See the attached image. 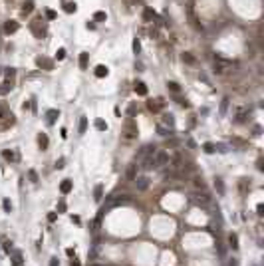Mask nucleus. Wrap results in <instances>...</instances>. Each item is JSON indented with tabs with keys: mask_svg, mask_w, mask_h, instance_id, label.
I'll return each instance as SVG.
<instances>
[{
	"mask_svg": "<svg viewBox=\"0 0 264 266\" xmlns=\"http://www.w3.org/2000/svg\"><path fill=\"white\" fill-rule=\"evenodd\" d=\"M167 161H169V155H167L165 151H155V155H153V169H161L163 165H167Z\"/></svg>",
	"mask_w": 264,
	"mask_h": 266,
	"instance_id": "obj_1",
	"label": "nucleus"
},
{
	"mask_svg": "<svg viewBox=\"0 0 264 266\" xmlns=\"http://www.w3.org/2000/svg\"><path fill=\"white\" fill-rule=\"evenodd\" d=\"M135 135H137V127H135V123L129 119V121L125 123V133H123V137H125V139H133Z\"/></svg>",
	"mask_w": 264,
	"mask_h": 266,
	"instance_id": "obj_2",
	"label": "nucleus"
},
{
	"mask_svg": "<svg viewBox=\"0 0 264 266\" xmlns=\"http://www.w3.org/2000/svg\"><path fill=\"white\" fill-rule=\"evenodd\" d=\"M135 181V185H137V191H147L149 189V177H137V179H133Z\"/></svg>",
	"mask_w": 264,
	"mask_h": 266,
	"instance_id": "obj_3",
	"label": "nucleus"
},
{
	"mask_svg": "<svg viewBox=\"0 0 264 266\" xmlns=\"http://www.w3.org/2000/svg\"><path fill=\"white\" fill-rule=\"evenodd\" d=\"M228 66H231V64H228L226 60H222V58H219V56L215 58V68H217V72H219V74H222V72H224Z\"/></svg>",
	"mask_w": 264,
	"mask_h": 266,
	"instance_id": "obj_4",
	"label": "nucleus"
},
{
	"mask_svg": "<svg viewBox=\"0 0 264 266\" xmlns=\"http://www.w3.org/2000/svg\"><path fill=\"white\" fill-rule=\"evenodd\" d=\"M16 30H18V22L10 20V22H6V24H4V32H6V34H14Z\"/></svg>",
	"mask_w": 264,
	"mask_h": 266,
	"instance_id": "obj_5",
	"label": "nucleus"
},
{
	"mask_svg": "<svg viewBox=\"0 0 264 266\" xmlns=\"http://www.w3.org/2000/svg\"><path fill=\"white\" fill-rule=\"evenodd\" d=\"M135 93L137 95H147V86L143 81H135Z\"/></svg>",
	"mask_w": 264,
	"mask_h": 266,
	"instance_id": "obj_6",
	"label": "nucleus"
},
{
	"mask_svg": "<svg viewBox=\"0 0 264 266\" xmlns=\"http://www.w3.org/2000/svg\"><path fill=\"white\" fill-rule=\"evenodd\" d=\"M38 145H40L42 151L48 149V135H46V133H40V135H38Z\"/></svg>",
	"mask_w": 264,
	"mask_h": 266,
	"instance_id": "obj_7",
	"label": "nucleus"
},
{
	"mask_svg": "<svg viewBox=\"0 0 264 266\" xmlns=\"http://www.w3.org/2000/svg\"><path fill=\"white\" fill-rule=\"evenodd\" d=\"M60 191H62L64 195H68V193L72 191V181H70V179H64L62 185H60Z\"/></svg>",
	"mask_w": 264,
	"mask_h": 266,
	"instance_id": "obj_8",
	"label": "nucleus"
},
{
	"mask_svg": "<svg viewBox=\"0 0 264 266\" xmlns=\"http://www.w3.org/2000/svg\"><path fill=\"white\" fill-rule=\"evenodd\" d=\"M93 74H95V78H105V76L109 74V70H107L105 66H98V68H95V72H93Z\"/></svg>",
	"mask_w": 264,
	"mask_h": 266,
	"instance_id": "obj_9",
	"label": "nucleus"
},
{
	"mask_svg": "<svg viewBox=\"0 0 264 266\" xmlns=\"http://www.w3.org/2000/svg\"><path fill=\"white\" fill-rule=\"evenodd\" d=\"M46 115H48V123L52 125V123L56 121V117H60V111H58V109H48Z\"/></svg>",
	"mask_w": 264,
	"mask_h": 266,
	"instance_id": "obj_10",
	"label": "nucleus"
},
{
	"mask_svg": "<svg viewBox=\"0 0 264 266\" xmlns=\"http://www.w3.org/2000/svg\"><path fill=\"white\" fill-rule=\"evenodd\" d=\"M101 197H103V187H101V185H98V187L93 189V201H95V203H99V201H101Z\"/></svg>",
	"mask_w": 264,
	"mask_h": 266,
	"instance_id": "obj_11",
	"label": "nucleus"
},
{
	"mask_svg": "<svg viewBox=\"0 0 264 266\" xmlns=\"http://www.w3.org/2000/svg\"><path fill=\"white\" fill-rule=\"evenodd\" d=\"M246 115H248V109H246V107L238 109V111H236V121H244V119H246Z\"/></svg>",
	"mask_w": 264,
	"mask_h": 266,
	"instance_id": "obj_12",
	"label": "nucleus"
},
{
	"mask_svg": "<svg viewBox=\"0 0 264 266\" xmlns=\"http://www.w3.org/2000/svg\"><path fill=\"white\" fill-rule=\"evenodd\" d=\"M79 68L81 70H86L88 68V54L84 52V54H79Z\"/></svg>",
	"mask_w": 264,
	"mask_h": 266,
	"instance_id": "obj_13",
	"label": "nucleus"
},
{
	"mask_svg": "<svg viewBox=\"0 0 264 266\" xmlns=\"http://www.w3.org/2000/svg\"><path fill=\"white\" fill-rule=\"evenodd\" d=\"M12 264H14V266L22 264V254H20V252H14V256H12Z\"/></svg>",
	"mask_w": 264,
	"mask_h": 266,
	"instance_id": "obj_14",
	"label": "nucleus"
},
{
	"mask_svg": "<svg viewBox=\"0 0 264 266\" xmlns=\"http://www.w3.org/2000/svg\"><path fill=\"white\" fill-rule=\"evenodd\" d=\"M64 10H66L68 14L76 12V2H66V4H64Z\"/></svg>",
	"mask_w": 264,
	"mask_h": 266,
	"instance_id": "obj_15",
	"label": "nucleus"
},
{
	"mask_svg": "<svg viewBox=\"0 0 264 266\" xmlns=\"http://www.w3.org/2000/svg\"><path fill=\"white\" fill-rule=\"evenodd\" d=\"M95 129H98V131H105V129H107V123L103 121V119H98V121H95Z\"/></svg>",
	"mask_w": 264,
	"mask_h": 266,
	"instance_id": "obj_16",
	"label": "nucleus"
},
{
	"mask_svg": "<svg viewBox=\"0 0 264 266\" xmlns=\"http://www.w3.org/2000/svg\"><path fill=\"white\" fill-rule=\"evenodd\" d=\"M226 109H228V97H224V100L220 101V115H224Z\"/></svg>",
	"mask_w": 264,
	"mask_h": 266,
	"instance_id": "obj_17",
	"label": "nucleus"
},
{
	"mask_svg": "<svg viewBox=\"0 0 264 266\" xmlns=\"http://www.w3.org/2000/svg\"><path fill=\"white\" fill-rule=\"evenodd\" d=\"M10 88H12L10 81H4V84H2V88H0V93H2V95H6V93L10 91Z\"/></svg>",
	"mask_w": 264,
	"mask_h": 266,
	"instance_id": "obj_18",
	"label": "nucleus"
},
{
	"mask_svg": "<svg viewBox=\"0 0 264 266\" xmlns=\"http://www.w3.org/2000/svg\"><path fill=\"white\" fill-rule=\"evenodd\" d=\"M86 129H88V119L79 117V133H86Z\"/></svg>",
	"mask_w": 264,
	"mask_h": 266,
	"instance_id": "obj_19",
	"label": "nucleus"
},
{
	"mask_svg": "<svg viewBox=\"0 0 264 266\" xmlns=\"http://www.w3.org/2000/svg\"><path fill=\"white\" fill-rule=\"evenodd\" d=\"M228 242H231L232 248H238V236H236V234H231V236H228Z\"/></svg>",
	"mask_w": 264,
	"mask_h": 266,
	"instance_id": "obj_20",
	"label": "nucleus"
},
{
	"mask_svg": "<svg viewBox=\"0 0 264 266\" xmlns=\"http://www.w3.org/2000/svg\"><path fill=\"white\" fill-rule=\"evenodd\" d=\"M2 157H4L6 161H16V155H14L12 151H2Z\"/></svg>",
	"mask_w": 264,
	"mask_h": 266,
	"instance_id": "obj_21",
	"label": "nucleus"
},
{
	"mask_svg": "<svg viewBox=\"0 0 264 266\" xmlns=\"http://www.w3.org/2000/svg\"><path fill=\"white\" fill-rule=\"evenodd\" d=\"M203 151L205 153H215V143H205L203 145Z\"/></svg>",
	"mask_w": 264,
	"mask_h": 266,
	"instance_id": "obj_22",
	"label": "nucleus"
},
{
	"mask_svg": "<svg viewBox=\"0 0 264 266\" xmlns=\"http://www.w3.org/2000/svg\"><path fill=\"white\" fill-rule=\"evenodd\" d=\"M215 151H220V153H226V151H228V145H224V143H219V145H215Z\"/></svg>",
	"mask_w": 264,
	"mask_h": 266,
	"instance_id": "obj_23",
	"label": "nucleus"
},
{
	"mask_svg": "<svg viewBox=\"0 0 264 266\" xmlns=\"http://www.w3.org/2000/svg\"><path fill=\"white\" fill-rule=\"evenodd\" d=\"M2 209H4L6 212H10V211H12V203H10L8 199H4V201H2Z\"/></svg>",
	"mask_w": 264,
	"mask_h": 266,
	"instance_id": "obj_24",
	"label": "nucleus"
},
{
	"mask_svg": "<svg viewBox=\"0 0 264 266\" xmlns=\"http://www.w3.org/2000/svg\"><path fill=\"white\" fill-rule=\"evenodd\" d=\"M135 169H137V165H131V167H129V169H127V177L131 179V181H133V179H135Z\"/></svg>",
	"mask_w": 264,
	"mask_h": 266,
	"instance_id": "obj_25",
	"label": "nucleus"
},
{
	"mask_svg": "<svg viewBox=\"0 0 264 266\" xmlns=\"http://www.w3.org/2000/svg\"><path fill=\"white\" fill-rule=\"evenodd\" d=\"M163 121H165L167 125H173V123H175V121H173V115H171V113H165V115H163Z\"/></svg>",
	"mask_w": 264,
	"mask_h": 266,
	"instance_id": "obj_26",
	"label": "nucleus"
},
{
	"mask_svg": "<svg viewBox=\"0 0 264 266\" xmlns=\"http://www.w3.org/2000/svg\"><path fill=\"white\" fill-rule=\"evenodd\" d=\"M157 133L165 137V135H169V129H167V127H163V125H157Z\"/></svg>",
	"mask_w": 264,
	"mask_h": 266,
	"instance_id": "obj_27",
	"label": "nucleus"
},
{
	"mask_svg": "<svg viewBox=\"0 0 264 266\" xmlns=\"http://www.w3.org/2000/svg\"><path fill=\"white\" fill-rule=\"evenodd\" d=\"M167 86H169V89H171V91H175V93L179 91V89H181V88H179V84H177V81H169Z\"/></svg>",
	"mask_w": 264,
	"mask_h": 266,
	"instance_id": "obj_28",
	"label": "nucleus"
},
{
	"mask_svg": "<svg viewBox=\"0 0 264 266\" xmlns=\"http://www.w3.org/2000/svg\"><path fill=\"white\" fill-rule=\"evenodd\" d=\"M93 18H95V20H105V18H107V16H105V12L98 10V12H95V14H93Z\"/></svg>",
	"mask_w": 264,
	"mask_h": 266,
	"instance_id": "obj_29",
	"label": "nucleus"
},
{
	"mask_svg": "<svg viewBox=\"0 0 264 266\" xmlns=\"http://www.w3.org/2000/svg\"><path fill=\"white\" fill-rule=\"evenodd\" d=\"M139 50H141V44H139V40L135 38V40H133V52H135V54H139Z\"/></svg>",
	"mask_w": 264,
	"mask_h": 266,
	"instance_id": "obj_30",
	"label": "nucleus"
},
{
	"mask_svg": "<svg viewBox=\"0 0 264 266\" xmlns=\"http://www.w3.org/2000/svg\"><path fill=\"white\" fill-rule=\"evenodd\" d=\"M56 58H58V60H64V58H66V50H64V48H60V50L56 52Z\"/></svg>",
	"mask_w": 264,
	"mask_h": 266,
	"instance_id": "obj_31",
	"label": "nucleus"
},
{
	"mask_svg": "<svg viewBox=\"0 0 264 266\" xmlns=\"http://www.w3.org/2000/svg\"><path fill=\"white\" fill-rule=\"evenodd\" d=\"M34 8V2L32 0H28V2H24V12H30Z\"/></svg>",
	"mask_w": 264,
	"mask_h": 266,
	"instance_id": "obj_32",
	"label": "nucleus"
},
{
	"mask_svg": "<svg viewBox=\"0 0 264 266\" xmlns=\"http://www.w3.org/2000/svg\"><path fill=\"white\" fill-rule=\"evenodd\" d=\"M183 60H185L187 64H195V58H193L191 54H183Z\"/></svg>",
	"mask_w": 264,
	"mask_h": 266,
	"instance_id": "obj_33",
	"label": "nucleus"
},
{
	"mask_svg": "<svg viewBox=\"0 0 264 266\" xmlns=\"http://www.w3.org/2000/svg\"><path fill=\"white\" fill-rule=\"evenodd\" d=\"M215 187L219 189V193H220V195L224 193V187H222V183H220V179H217V181H215Z\"/></svg>",
	"mask_w": 264,
	"mask_h": 266,
	"instance_id": "obj_34",
	"label": "nucleus"
},
{
	"mask_svg": "<svg viewBox=\"0 0 264 266\" xmlns=\"http://www.w3.org/2000/svg\"><path fill=\"white\" fill-rule=\"evenodd\" d=\"M143 16H145V20H151L155 14H153V10H145V12H143Z\"/></svg>",
	"mask_w": 264,
	"mask_h": 266,
	"instance_id": "obj_35",
	"label": "nucleus"
},
{
	"mask_svg": "<svg viewBox=\"0 0 264 266\" xmlns=\"http://www.w3.org/2000/svg\"><path fill=\"white\" fill-rule=\"evenodd\" d=\"M28 177L32 179V183H36V181H38V175H36V171H28Z\"/></svg>",
	"mask_w": 264,
	"mask_h": 266,
	"instance_id": "obj_36",
	"label": "nucleus"
},
{
	"mask_svg": "<svg viewBox=\"0 0 264 266\" xmlns=\"http://www.w3.org/2000/svg\"><path fill=\"white\" fill-rule=\"evenodd\" d=\"M256 212H258V214H264V205H262V203L256 205Z\"/></svg>",
	"mask_w": 264,
	"mask_h": 266,
	"instance_id": "obj_37",
	"label": "nucleus"
},
{
	"mask_svg": "<svg viewBox=\"0 0 264 266\" xmlns=\"http://www.w3.org/2000/svg\"><path fill=\"white\" fill-rule=\"evenodd\" d=\"M195 185H197V187H201V189L205 187V183H203V179H201V177H197V179H195Z\"/></svg>",
	"mask_w": 264,
	"mask_h": 266,
	"instance_id": "obj_38",
	"label": "nucleus"
},
{
	"mask_svg": "<svg viewBox=\"0 0 264 266\" xmlns=\"http://www.w3.org/2000/svg\"><path fill=\"white\" fill-rule=\"evenodd\" d=\"M4 250H6V252H12V242H10V240L4 242Z\"/></svg>",
	"mask_w": 264,
	"mask_h": 266,
	"instance_id": "obj_39",
	"label": "nucleus"
},
{
	"mask_svg": "<svg viewBox=\"0 0 264 266\" xmlns=\"http://www.w3.org/2000/svg\"><path fill=\"white\" fill-rule=\"evenodd\" d=\"M46 16H48L50 20H54V18H56V12H54V10H48V12H46Z\"/></svg>",
	"mask_w": 264,
	"mask_h": 266,
	"instance_id": "obj_40",
	"label": "nucleus"
},
{
	"mask_svg": "<svg viewBox=\"0 0 264 266\" xmlns=\"http://www.w3.org/2000/svg\"><path fill=\"white\" fill-rule=\"evenodd\" d=\"M4 74H6V78H12V76H14V70H12V68H8Z\"/></svg>",
	"mask_w": 264,
	"mask_h": 266,
	"instance_id": "obj_41",
	"label": "nucleus"
},
{
	"mask_svg": "<svg viewBox=\"0 0 264 266\" xmlns=\"http://www.w3.org/2000/svg\"><path fill=\"white\" fill-rule=\"evenodd\" d=\"M56 217H58L56 212H50V214H48V221H50V222H54V221H56Z\"/></svg>",
	"mask_w": 264,
	"mask_h": 266,
	"instance_id": "obj_42",
	"label": "nucleus"
},
{
	"mask_svg": "<svg viewBox=\"0 0 264 266\" xmlns=\"http://www.w3.org/2000/svg\"><path fill=\"white\" fill-rule=\"evenodd\" d=\"M56 167L62 169V167H64V159H58V161H56Z\"/></svg>",
	"mask_w": 264,
	"mask_h": 266,
	"instance_id": "obj_43",
	"label": "nucleus"
},
{
	"mask_svg": "<svg viewBox=\"0 0 264 266\" xmlns=\"http://www.w3.org/2000/svg\"><path fill=\"white\" fill-rule=\"evenodd\" d=\"M60 262H58V258H50V266H58Z\"/></svg>",
	"mask_w": 264,
	"mask_h": 266,
	"instance_id": "obj_44",
	"label": "nucleus"
},
{
	"mask_svg": "<svg viewBox=\"0 0 264 266\" xmlns=\"http://www.w3.org/2000/svg\"><path fill=\"white\" fill-rule=\"evenodd\" d=\"M58 209L64 212V211H66V203H60V205H58Z\"/></svg>",
	"mask_w": 264,
	"mask_h": 266,
	"instance_id": "obj_45",
	"label": "nucleus"
},
{
	"mask_svg": "<svg viewBox=\"0 0 264 266\" xmlns=\"http://www.w3.org/2000/svg\"><path fill=\"white\" fill-rule=\"evenodd\" d=\"M66 254H68V256H74L76 252H74V248H68V250H66Z\"/></svg>",
	"mask_w": 264,
	"mask_h": 266,
	"instance_id": "obj_46",
	"label": "nucleus"
},
{
	"mask_svg": "<svg viewBox=\"0 0 264 266\" xmlns=\"http://www.w3.org/2000/svg\"><path fill=\"white\" fill-rule=\"evenodd\" d=\"M228 266H238V262H236V260H234V258H232L231 262H228Z\"/></svg>",
	"mask_w": 264,
	"mask_h": 266,
	"instance_id": "obj_47",
	"label": "nucleus"
},
{
	"mask_svg": "<svg viewBox=\"0 0 264 266\" xmlns=\"http://www.w3.org/2000/svg\"><path fill=\"white\" fill-rule=\"evenodd\" d=\"M72 266H79V262H77V260H74V262H72Z\"/></svg>",
	"mask_w": 264,
	"mask_h": 266,
	"instance_id": "obj_48",
	"label": "nucleus"
}]
</instances>
